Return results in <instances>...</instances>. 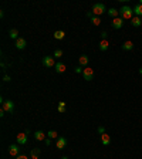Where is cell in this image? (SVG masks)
Returning <instances> with one entry per match:
<instances>
[{"mask_svg":"<svg viewBox=\"0 0 142 159\" xmlns=\"http://www.w3.org/2000/svg\"><path fill=\"white\" fill-rule=\"evenodd\" d=\"M61 57H63V50L61 48H57L54 51V58H61Z\"/></svg>","mask_w":142,"mask_h":159,"instance_id":"24","label":"cell"},{"mask_svg":"<svg viewBox=\"0 0 142 159\" xmlns=\"http://www.w3.org/2000/svg\"><path fill=\"white\" fill-rule=\"evenodd\" d=\"M18 154H20V146H18V143H13V145L9 146V155L18 156Z\"/></svg>","mask_w":142,"mask_h":159,"instance_id":"6","label":"cell"},{"mask_svg":"<svg viewBox=\"0 0 142 159\" xmlns=\"http://www.w3.org/2000/svg\"><path fill=\"white\" fill-rule=\"evenodd\" d=\"M47 136H48L50 139H54V138H57V132H55V131H48Z\"/></svg>","mask_w":142,"mask_h":159,"instance_id":"26","label":"cell"},{"mask_svg":"<svg viewBox=\"0 0 142 159\" xmlns=\"http://www.w3.org/2000/svg\"><path fill=\"white\" fill-rule=\"evenodd\" d=\"M17 143L18 145H26L27 143V134L26 132H21L17 135Z\"/></svg>","mask_w":142,"mask_h":159,"instance_id":"11","label":"cell"},{"mask_svg":"<svg viewBox=\"0 0 142 159\" xmlns=\"http://www.w3.org/2000/svg\"><path fill=\"white\" fill-rule=\"evenodd\" d=\"M55 146H57V149H64L67 146V139L66 138H57Z\"/></svg>","mask_w":142,"mask_h":159,"instance_id":"10","label":"cell"},{"mask_svg":"<svg viewBox=\"0 0 142 159\" xmlns=\"http://www.w3.org/2000/svg\"><path fill=\"white\" fill-rule=\"evenodd\" d=\"M122 50L124 51H131V50H134V43L132 41H125L124 44H122Z\"/></svg>","mask_w":142,"mask_h":159,"instance_id":"13","label":"cell"},{"mask_svg":"<svg viewBox=\"0 0 142 159\" xmlns=\"http://www.w3.org/2000/svg\"><path fill=\"white\" fill-rule=\"evenodd\" d=\"M16 159H29L26 155H18V156H16Z\"/></svg>","mask_w":142,"mask_h":159,"instance_id":"30","label":"cell"},{"mask_svg":"<svg viewBox=\"0 0 142 159\" xmlns=\"http://www.w3.org/2000/svg\"><path fill=\"white\" fill-rule=\"evenodd\" d=\"M97 132H98L100 135H104V134H105V128H104V126H98Z\"/></svg>","mask_w":142,"mask_h":159,"instance_id":"27","label":"cell"},{"mask_svg":"<svg viewBox=\"0 0 142 159\" xmlns=\"http://www.w3.org/2000/svg\"><path fill=\"white\" fill-rule=\"evenodd\" d=\"M101 142H102V145H109V143H111V136H109L108 134L101 135Z\"/></svg>","mask_w":142,"mask_h":159,"instance_id":"21","label":"cell"},{"mask_svg":"<svg viewBox=\"0 0 142 159\" xmlns=\"http://www.w3.org/2000/svg\"><path fill=\"white\" fill-rule=\"evenodd\" d=\"M91 12H92V14L94 16H101V14H104L106 12V9H105V6L102 4V3H95L94 6H92V9H91Z\"/></svg>","mask_w":142,"mask_h":159,"instance_id":"2","label":"cell"},{"mask_svg":"<svg viewBox=\"0 0 142 159\" xmlns=\"http://www.w3.org/2000/svg\"><path fill=\"white\" fill-rule=\"evenodd\" d=\"M50 143H51V141H50V138H48V139H46V145H50Z\"/></svg>","mask_w":142,"mask_h":159,"instance_id":"33","label":"cell"},{"mask_svg":"<svg viewBox=\"0 0 142 159\" xmlns=\"http://www.w3.org/2000/svg\"><path fill=\"white\" fill-rule=\"evenodd\" d=\"M111 26H112V29H115V30H119V29H122V26H124V20L121 17H117L112 20V23H111Z\"/></svg>","mask_w":142,"mask_h":159,"instance_id":"7","label":"cell"},{"mask_svg":"<svg viewBox=\"0 0 142 159\" xmlns=\"http://www.w3.org/2000/svg\"><path fill=\"white\" fill-rule=\"evenodd\" d=\"M134 14H135V16H138V17H141V16H142V4H141V3H138V4L134 7Z\"/></svg>","mask_w":142,"mask_h":159,"instance_id":"18","label":"cell"},{"mask_svg":"<svg viewBox=\"0 0 142 159\" xmlns=\"http://www.w3.org/2000/svg\"><path fill=\"white\" fill-rule=\"evenodd\" d=\"M106 13H108V16H109V17L117 18V17H118V14H119V10H117V9H114V7H111V9H109V10H108Z\"/></svg>","mask_w":142,"mask_h":159,"instance_id":"16","label":"cell"},{"mask_svg":"<svg viewBox=\"0 0 142 159\" xmlns=\"http://www.w3.org/2000/svg\"><path fill=\"white\" fill-rule=\"evenodd\" d=\"M119 14L122 20H132L134 17V9H131L129 6H122L119 9Z\"/></svg>","mask_w":142,"mask_h":159,"instance_id":"1","label":"cell"},{"mask_svg":"<svg viewBox=\"0 0 142 159\" xmlns=\"http://www.w3.org/2000/svg\"><path fill=\"white\" fill-rule=\"evenodd\" d=\"M74 71H75L77 74H83V71H84V68H83L81 66H78V67H75V68H74Z\"/></svg>","mask_w":142,"mask_h":159,"instance_id":"28","label":"cell"},{"mask_svg":"<svg viewBox=\"0 0 142 159\" xmlns=\"http://www.w3.org/2000/svg\"><path fill=\"white\" fill-rule=\"evenodd\" d=\"M83 77H84L85 81H92V78H94V70L89 68V67H85L84 71H83Z\"/></svg>","mask_w":142,"mask_h":159,"instance_id":"5","label":"cell"},{"mask_svg":"<svg viewBox=\"0 0 142 159\" xmlns=\"http://www.w3.org/2000/svg\"><path fill=\"white\" fill-rule=\"evenodd\" d=\"M54 68H55V71H57L58 74H61V72H66V70H67V67H66V64H64V63H57Z\"/></svg>","mask_w":142,"mask_h":159,"instance_id":"12","label":"cell"},{"mask_svg":"<svg viewBox=\"0 0 142 159\" xmlns=\"http://www.w3.org/2000/svg\"><path fill=\"white\" fill-rule=\"evenodd\" d=\"M92 16H94V14H92V12H87V17H88V18H92Z\"/></svg>","mask_w":142,"mask_h":159,"instance_id":"32","label":"cell"},{"mask_svg":"<svg viewBox=\"0 0 142 159\" xmlns=\"http://www.w3.org/2000/svg\"><path fill=\"white\" fill-rule=\"evenodd\" d=\"M131 24H132L134 27H139V26H142V18L138 17V16H134L132 20H131Z\"/></svg>","mask_w":142,"mask_h":159,"instance_id":"14","label":"cell"},{"mask_svg":"<svg viewBox=\"0 0 142 159\" xmlns=\"http://www.w3.org/2000/svg\"><path fill=\"white\" fill-rule=\"evenodd\" d=\"M66 37V33L63 31V30H57V31H54V38L55 40H63Z\"/></svg>","mask_w":142,"mask_h":159,"instance_id":"20","label":"cell"},{"mask_svg":"<svg viewBox=\"0 0 142 159\" xmlns=\"http://www.w3.org/2000/svg\"><path fill=\"white\" fill-rule=\"evenodd\" d=\"M40 154H41V151H40L38 148H34V149H31V152H30V156H31V159H38Z\"/></svg>","mask_w":142,"mask_h":159,"instance_id":"19","label":"cell"},{"mask_svg":"<svg viewBox=\"0 0 142 159\" xmlns=\"http://www.w3.org/2000/svg\"><path fill=\"white\" fill-rule=\"evenodd\" d=\"M91 21H92V24H94V26H100V24H101V18L98 17V16H92Z\"/></svg>","mask_w":142,"mask_h":159,"instance_id":"23","label":"cell"},{"mask_svg":"<svg viewBox=\"0 0 142 159\" xmlns=\"http://www.w3.org/2000/svg\"><path fill=\"white\" fill-rule=\"evenodd\" d=\"M58 112H66V102H58Z\"/></svg>","mask_w":142,"mask_h":159,"instance_id":"25","label":"cell"},{"mask_svg":"<svg viewBox=\"0 0 142 159\" xmlns=\"http://www.w3.org/2000/svg\"><path fill=\"white\" fill-rule=\"evenodd\" d=\"M26 44L27 43H26V40L23 37H18L17 40H16V48L17 50H24L26 48Z\"/></svg>","mask_w":142,"mask_h":159,"instance_id":"9","label":"cell"},{"mask_svg":"<svg viewBox=\"0 0 142 159\" xmlns=\"http://www.w3.org/2000/svg\"><path fill=\"white\" fill-rule=\"evenodd\" d=\"M139 74H141V75H142V68H139Z\"/></svg>","mask_w":142,"mask_h":159,"instance_id":"34","label":"cell"},{"mask_svg":"<svg viewBox=\"0 0 142 159\" xmlns=\"http://www.w3.org/2000/svg\"><path fill=\"white\" fill-rule=\"evenodd\" d=\"M9 35L12 37V38H14V40H17L18 38V31L16 30V29H12L10 31H9Z\"/></svg>","mask_w":142,"mask_h":159,"instance_id":"22","label":"cell"},{"mask_svg":"<svg viewBox=\"0 0 142 159\" xmlns=\"http://www.w3.org/2000/svg\"><path fill=\"white\" fill-rule=\"evenodd\" d=\"M1 101V109H4L6 112H9V114H13V111H14V102L13 101H10V100H0Z\"/></svg>","mask_w":142,"mask_h":159,"instance_id":"3","label":"cell"},{"mask_svg":"<svg viewBox=\"0 0 142 159\" xmlns=\"http://www.w3.org/2000/svg\"><path fill=\"white\" fill-rule=\"evenodd\" d=\"M101 37H102V40H106V37H108V33H106V31H102V33H101Z\"/></svg>","mask_w":142,"mask_h":159,"instance_id":"29","label":"cell"},{"mask_svg":"<svg viewBox=\"0 0 142 159\" xmlns=\"http://www.w3.org/2000/svg\"><path fill=\"white\" fill-rule=\"evenodd\" d=\"M61 159H68V158H67V156H63V158H61Z\"/></svg>","mask_w":142,"mask_h":159,"instance_id":"35","label":"cell"},{"mask_svg":"<svg viewBox=\"0 0 142 159\" xmlns=\"http://www.w3.org/2000/svg\"><path fill=\"white\" fill-rule=\"evenodd\" d=\"M55 64H57V63H54V57H51V55L43 57V66H44V67L51 68V67H55Z\"/></svg>","mask_w":142,"mask_h":159,"instance_id":"4","label":"cell"},{"mask_svg":"<svg viewBox=\"0 0 142 159\" xmlns=\"http://www.w3.org/2000/svg\"><path fill=\"white\" fill-rule=\"evenodd\" d=\"M108 47H109L108 40H101V41H100V50H101V51H106Z\"/></svg>","mask_w":142,"mask_h":159,"instance_id":"17","label":"cell"},{"mask_svg":"<svg viewBox=\"0 0 142 159\" xmlns=\"http://www.w3.org/2000/svg\"><path fill=\"white\" fill-rule=\"evenodd\" d=\"M34 139L36 141H46V135L43 131H37L34 132Z\"/></svg>","mask_w":142,"mask_h":159,"instance_id":"15","label":"cell"},{"mask_svg":"<svg viewBox=\"0 0 142 159\" xmlns=\"http://www.w3.org/2000/svg\"><path fill=\"white\" fill-rule=\"evenodd\" d=\"M3 81H6V83L10 81V77H9V75H4V77H3Z\"/></svg>","mask_w":142,"mask_h":159,"instance_id":"31","label":"cell"},{"mask_svg":"<svg viewBox=\"0 0 142 159\" xmlns=\"http://www.w3.org/2000/svg\"><path fill=\"white\" fill-rule=\"evenodd\" d=\"M88 61H89V58L87 54H81V55L78 57V64H80L81 67H88Z\"/></svg>","mask_w":142,"mask_h":159,"instance_id":"8","label":"cell"}]
</instances>
